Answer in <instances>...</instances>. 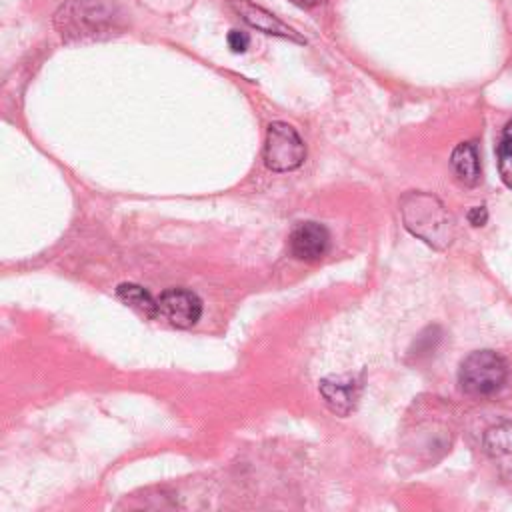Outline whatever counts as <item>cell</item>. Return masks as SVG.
I'll list each match as a JSON object with an SVG mask.
<instances>
[{
	"label": "cell",
	"instance_id": "obj_1",
	"mask_svg": "<svg viewBox=\"0 0 512 512\" xmlns=\"http://www.w3.org/2000/svg\"><path fill=\"white\" fill-rule=\"evenodd\" d=\"M118 22V12L104 0H64L54 14V26L66 42L108 38Z\"/></svg>",
	"mask_w": 512,
	"mask_h": 512
},
{
	"label": "cell",
	"instance_id": "obj_2",
	"mask_svg": "<svg viewBox=\"0 0 512 512\" xmlns=\"http://www.w3.org/2000/svg\"><path fill=\"white\" fill-rule=\"evenodd\" d=\"M404 226L426 244L442 250L454 240V218L444 204L428 192H408L402 202Z\"/></svg>",
	"mask_w": 512,
	"mask_h": 512
},
{
	"label": "cell",
	"instance_id": "obj_3",
	"mask_svg": "<svg viewBox=\"0 0 512 512\" xmlns=\"http://www.w3.org/2000/svg\"><path fill=\"white\" fill-rule=\"evenodd\" d=\"M508 378L504 358L492 350L470 352L458 370L460 388L470 396H490L498 392Z\"/></svg>",
	"mask_w": 512,
	"mask_h": 512
},
{
	"label": "cell",
	"instance_id": "obj_4",
	"mask_svg": "<svg viewBox=\"0 0 512 512\" xmlns=\"http://www.w3.org/2000/svg\"><path fill=\"white\" fill-rule=\"evenodd\" d=\"M304 158L306 146L296 128L286 122H272L264 142V164L274 172H290L296 170Z\"/></svg>",
	"mask_w": 512,
	"mask_h": 512
},
{
	"label": "cell",
	"instance_id": "obj_5",
	"mask_svg": "<svg viewBox=\"0 0 512 512\" xmlns=\"http://www.w3.org/2000/svg\"><path fill=\"white\" fill-rule=\"evenodd\" d=\"M228 8L248 26L256 28L258 32L270 34V36H278V38H286L292 40L296 44H306V38L296 32L292 26H288L286 22H282L278 16H274L270 10L250 2V0H228Z\"/></svg>",
	"mask_w": 512,
	"mask_h": 512
},
{
	"label": "cell",
	"instance_id": "obj_6",
	"mask_svg": "<svg viewBox=\"0 0 512 512\" xmlns=\"http://www.w3.org/2000/svg\"><path fill=\"white\" fill-rule=\"evenodd\" d=\"M158 312L176 328H190L202 316V300L186 288H170L158 296Z\"/></svg>",
	"mask_w": 512,
	"mask_h": 512
},
{
	"label": "cell",
	"instance_id": "obj_7",
	"mask_svg": "<svg viewBox=\"0 0 512 512\" xmlns=\"http://www.w3.org/2000/svg\"><path fill=\"white\" fill-rule=\"evenodd\" d=\"M288 246L294 258L314 262L322 258L330 246L328 230L318 222H300L288 236Z\"/></svg>",
	"mask_w": 512,
	"mask_h": 512
},
{
	"label": "cell",
	"instance_id": "obj_8",
	"mask_svg": "<svg viewBox=\"0 0 512 512\" xmlns=\"http://www.w3.org/2000/svg\"><path fill=\"white\" fill-rule=\"evenodd\" d=\"M320 394L334 414L348 416L356 406L360 384L354 376H328L320 382Z\"/></svg>",
	"mask_w": 512,
	"mask_h": 512
},
{
	"label": "cell",
	"instance_id": "obj_9",
	"mask_svg": "<svg viewBox=\"0 0 512 512\" xmlns=\"http://www.w3.org/2000/svg\"><path fill=\"white\" fill-rule=\"evenodd\" d=\"M450 168L454 176L466 184V186H476L480 182V160L474 144L462 142L452 150L450 156Z\"/></svg>",
	"mask_w": 512,
	"mask_h": 512
},
{
	"label": "cell",
	"instance_id": "obj_10",
	"mask_svg": "<svg viewBox=\"0 0 512 512\" xmlns=\"http://www.w3.org/2000/svg\"><path fill=\"white\" fill-rule=\"evenodd\" d=\"M116 296H118V300H122L126 306H130V308L142 312V314L148 316V318L160 316V312H158V300H154L152 294H150L146 288L138 286V284H132V282L118 284Z\"/></svg>",
	"mask_w": 512,
	"mask_h": 512
},
{
	"label": "cell",
	"instance_id": "obj_11",
	"mask_svg": "<svg viewBox=\"0 0 512 512\" xmlns=\"http://www.w3.org/2000/svg\"><path fill=\"white\" fill-rule=\"evenodd\" d=\"M498 172L508 188H512V122L504 128L498 150Z\"/></svg>",
	"mask_w": 512,
	"mask_h": 512
},
{
	"label": "cell",
	"instance_id": "obj_12",
	"mask_svg": "<svg viewBox=\"0 0 512 512\" xmlns=\"http://www.w3.org/2000/svg\"><path fill=\"white\" fill-rule=\"evenodd\" d=\"M486 450L494 458H502V456L512 458V426L492 428L486 434Z\"/></svg>",
	"mask_w": 512,
	"mask_h": 512
},
{
	"label": "cell",
	"instance_id": "obj_13",
	"mask_svg": "<svg viewBox=\"0 0 512 512\" xmlns=\"http://www.w3.org/2000/svg\"><path fill=\"white\" fill-rule=\"evenodd\" d=\"M440 342V332H438V328L434 326H430V328H426L418 338H416V342H414V354L416 356H422V354H430V352H434L436 350V344Z\"/></svg>",
	"mask_w": 512,
	"mask_h": 512
},
{
	"label": "cell",
	"instance_id": "obj_14",
	"mask_svg": "<svg viewBox=\"0 0 512 512\" xmlns=\"http://www.w3.org/2000/svg\"><path fill=\"white\" fill-rule=\"evenodd\" d=\"M226 40H228V46H230L232 52H246V48L250 44L248 34L242 32V30H230Z\"/></svg>",
	"mask_w": 512,
	"mask_h": 512
},
{
	"label": "cell",
	"instance_id": "obj_15",
	"mask_svg": "<svg viewBox=\"0 0 512 512\" xmlns=\"http://www.w3.org/2000/svg\"><path fill=\"white\" fill-rule=\"evenodd\" d=\"M488 220V210L486 206H474L468 210V222L472 226H484Z\"/></svg>",
	"mask_w": 512,
	"mask_h": 512
},
{
	"label": "cell",
	"instance_id": "obj_16",
	"mask_svg": "<svg viewBox=\"0 0 512 512\" xmlns=\"http://www.w3.org/2000/svg\"><path fill=\"white\" fill-rule=\"evenodd\" d=\"M292 4H296V6H300V8H310V6H316L318 2H322V0H290Z\"/></svg>",
	"mask_w": 512,
	"mask_h": 512
}]
</instances>
